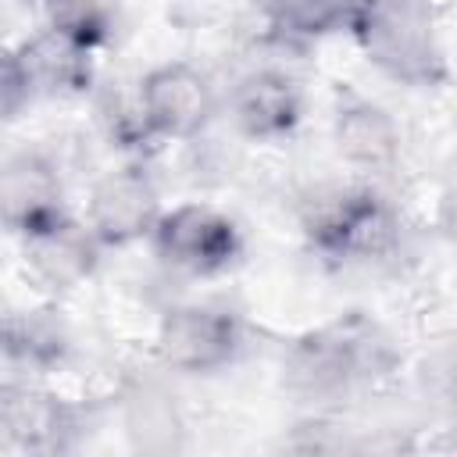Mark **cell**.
<instances>
[{
    "instance_id": "6da1fadb",
    "label": "cell",
    "mask_w": 457,
    "mask_h": 457,
    "mask_svg": "<svg viewBox=\"0 0 457 457\" xmlns=\"http://www.w3.org/2000/svg\"><path fill=\"white\" fill-rule=\"evenodd\" d=\"M396 364L389 336L364 314H346L293 339L282 361L286 386L311 403H336L386 378Z\"/></svg>"
},
{
    "instance_id": "7a4b0ae2",
    "label": "cell",
    "mask_w": 457,
    "mask_h": 457,
    "mask_svg": "<svg viewBox=\"0 0 457 457\" xmlns=\"http://www.w3.org/2000/svg\"><path fill=\"white\" fill-rule=\"evenodd\" d=\"M346 32L386 79L403 86L446 82V50L432 0H357Z\"/></svg>"
},
{
    "instance_id": "3957f363",
    "label": "cell",
    "mask_w": 457,
    "mask_h": 457,
    "mask_svg": "<svg viewBox=\"0 0 457 457\" xmlns=\"http://www.w3.org/2000/svg\"><path fill=\"white\" fill-rule=\"evenodd\" d=\"M307 246L328 264H371L396 250L400 214L371 186H328L300 214Z\"/></svg>"
},
{
    "instance_id": "277c9868",
    "label": "cell",
    "mask_w": 457,
    "mask_h": 457,
    "mask_svg": "<svg viewBox=\"0 0 457 457\" xmlns=\"http://www.w3.org/2000/svg\"><path fill=\"white\" fill-rule=\"evenodd\" d=\"M146 239L164 268L189 278H218L243 257L239 225L225 211L196 200L164 207Z\"/></svg>"
},
{
    "instance_id": "5b68a950",
    "label": "cell",
    "mask_w": 457,
    "mask_h": 457,
    "mask_svg": "<svg viewBox=\"0 0 457 457\" xmlns=\"http://www.w3.org/2000/svg\"><path fill=\"white\" fill-rule=\"evenodd\" d=\"M243 346H246L243 318L232 307L211 300L168 307L154 336V350L161 364L182 375H214L236 364Z\"/></svg>"
},
{
    "instance_id": "8992f818",
    "label": "cell",
    "mask_w": 457,
    "mask_h": 457,
    "mask_svg": "<svg viewBox=\"0 0 457 457\" xmlns=\"http://www.w3.org/2000/svg\"><path fill=\"white\" fill-rule=\"evenodd\" d=\"M132 114L146 143H182L200 136L214 121L218 93L200 68L186 61H168L139 79Z\"/></svg>"
},
{
    "instance_id": "52a82bcc",
    "label": "cell",
    "mask_w": 457,
    "mask_h": 457,
    "mask_svg": "<svg viewBox=\"0 0 457 457\" xmlns=\"http://www.w3.org/2000/svg\"><path fill=\"white\" fill-rule=\"evenodd\" d=\"M164 204L161 189L139 164H121L104 171L86 200V225L104 250H121L150 236Z\"/></svg>"
},
{
    "instance_id": "ba28073f",
    "label": "cell",
    "mask_w": 457,
    "mask_h": 457,
    "mask_svg": "<svg viewBox=\"0 0 457 457\" xmlns=\"http://www.w3.org/2000/svg\"><path fill=\"white\" fill-rule=\"evenodd\" d=\"M64 182L57 164L36 146L0 150V228L18 239L64 214Z\"/></svg>"
},
{
    "instance_id": "9c48e42d",
    "label": "cell",
    "mask_w": 457,
    "mask_h": 457,
    "mask_svg": "<svg viewBox=\"0 0 457 457\" xmlns=\"http://www.w3.org/2000/svg\"><path fill=\"white\" fill-rule=\"evenodd\" d=\"M21 250H25L29 275L50 293H64V289L82 286L96 271L100 253H104L93 228L86 221H79L71 211L25 232Z\"/></svg>"
},
{
    "instance_id": "30bf717a",
    "label": "cell",
    "mask_w": 457,
    "mask_h": 457,
    "mask_svg": "<svg viewBox=\"0 0 457 457\" xmlns=\"http://www.w3.org/2000/svg\"><path fill=\"white\" fill-rule=\"evenodd\" d=\"M79 432V411L43 389L0 382V450L57 453Z\"/></svg>"
},
{
    "instance_id": "8fae6325",
    "label": "cell",
    "mask_w": 457,
    "mask_h": 457,
    "mask_svg": "<svg viewBox=\"0 0 457 457\" xmlns=\"http://www.w3.org/2000/svg\"><path fill=\"white\" fill-rule=\"evenodd\" d=\"M228 118L239 136L253 143H278L300 129L303 93L293 75L278 68H253L236 79L228 93Z\"/></svg>"
},
{
    "instance_id": "7c38bea8",
    "label": "cell",
    "mask_w": 457,
    "mask_h": 457,
    "mask_svg": "<svg viewBox=\"0 0 457 457\" xmlns=\"http://www.w3.org/2000/svg\"><path fill=\"white\" fill-rule=\"evenodd\" d=\"M21 71L29 79L32 96H50V100H71V96H86L96 75L93 54L89 46L75 43L71 36L57 32V29H39L36 36H29L25 43L14 46Z\"/></svg>"
},
{
    "instance_id": "4fadbf2b",
    "label": "cell",
    "mask_w": 457,
    "mask_h": 457,
    "mask_svg": "<svg viewBox=\"0 0 457 457\" xmlns=\"http://www.w3.org/2000/svg\"><path fill=\"white\" fill-rule=\"evenodd\" d=\"M332 136H336V150L343 154V161H350L353 168H364V171L393 168L400 157L396 121L389 118V111H382L378 104H371L364 96L339 100Z\"/></svg>"
},
{
    "instance_id": "5bb4252c",
    "label": "cell",
    "mask_w": 457,
    "mask_h": 457,
    "mask_svg": "<svg viewBox=\"0 0 457 457\" xmlns=\"http://www.w3.org/2000/svg\"><path fill=\"white\" fill-rule=\"evenodd\" d=\"M71 350V332L54 307H18L0 314V357L7 364L46 371Z\"/></svg>"
},
{
    "instance_id": "9a60e30c",
    "label": "cell",
    "mask_w": 457,
    "mask_h": 457,
    "mask_svg": "<svg viewBox=\"0 0 457 457\" xmlns=\"http://www.w3.org/2000/svg\"><path fill=\"white\" fill-rule=\"evenodd\" d=\"M357 0H264L271 29L289 39H325L350 25Z\"/></svg>"
},
{
    "instance_id": "2e32d148",
    "label": "cell",
    "mask_w": 457,
    "mask_h": 457,
    "mask_svg": "<svg viewBox=\"0 0 457 457\" xmlns=\"http://www.w3.org/2000/svg\"><path fill=\"white\" fill-rule=\"evenodd\" d=\"M43 7L50 29L71 36L89 50L107 46L118 25V0H43Z\"/></svg>"
},
{
    "instance_id": "e0dca14e",
    "label": "cell",
    "mask_w": 457,
    "mask_h": 457,
    "mask_svg": "<svg viewBox=\"0 0 457 457\" xmlns=\"http://www.w3.org/2000/svg\"><path fill=\"white\" fill-rule=\"evenodd\" d=\"M29 100H32V89H29L25 71H21L18 50L0 43V125L14 121Z\"/></svg>"
}]
</instances>
